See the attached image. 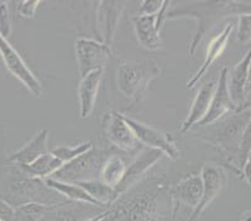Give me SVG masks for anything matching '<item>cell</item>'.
Here are the masks:
<instances>
[{
	"label": "cell",
	"mask_w": 251,
	"mask_h": 221,
	"mask_svg": "<svg viewBox=\"0 0 251 221\" xmlns=\"http://www.w3.org/2000/svg\"><path fill=\"white\" fill-rule=\"evenodd\" d=\"M164 0H144L139 5L138 15H156L163 6Z\"/></svg>",
	"instance_id": "4dcf8cb0"
},
{
	"label": "cell",
	"mask_w": 251,
	"mask_h": 221,
	"mask_svg": "<svg viewBox=\"0 0 251 221\" xmlns=\"http://www.w3.org/2000/svg\"><path fill=\"white\" fill-rule=\"evenodd\" d=\"M164 158V154L154 149H141L138 151L135 158L131 160L129 165H126L125 172L123 175L120 183L114 188L116 194V197L122 196L130 189L135 188L140 181H143L145 175L156 165L161 159Z\"/></svg>",
	"instance_id": "8fae6325"
},
{
	"label": "cell",
	"mask_w": 251,
	"mask_h": 221,
	"mask_svg": "<svg viewBox=\"0 0 251 221\" xmlns=\"http://www.w3.org/2000/svg\"><path fill=\"white\" fill-rule=\"evenodd\" d=\"M232 29H234V24H232V23H229V24L225 25V28L223 29L221 33H219L218 35L214 36V38L210 40L209 45H207L204 61H202V64L200 65L199 69H198V72H196L190 80L188 81L186 88H195V86L199 84V81L205 76V74L209 72V69L211 68V65L215 63L216 59L224 53V50L226 49L227 43H229V38L232 33Z\"/></svg>",
	"instance_id": "ac0fdd59"
},
{
	"label": "cell",
	"mask_w": 251,
	"mask_h": 221,
	"mask_svg": "<svg viewBox=\"0 0 251 221\" xmlns=\"http://www.w3.org/2000/svg\"><path fill=\"white\" fill-rule=\"evenodd\" d=\"M161 68L155 60H127L116 70V85L125 98L138 105L147 95L149 85L160 76Z\"/></svg>",
	"instance_id": "5b68a950"
},
{
	"label": "cell",
	"mask_w": 251,
	"mask_h": 221,
	"mask_svg": "<svg viewBox=\"0 0 251 221\" xmlns=\"http://www.w3.org/2000/svg\"><path fill=\"white\" fill-rule=\"evenodd\" d=\"M236 39L241 44H250L251 39V15L241 14L237 17Z\"/></svg>",
	"instance_id": "f1b7e54d"
},
{
	"label": "cell",
	"mask_w": 251,
	"mask_h": 221,
	"mask_svg": "<svg viewBox=\"0 0 251 221\" xmlns=\"http://www.w3.org/2000/svg\"><path fill=\"white\" fill-rule=\"evenodd\" d=\"M124 119L126 124L131 127L134 135L136 136L141 147H147L148 149H154L163 152L164 156H168L173 161L180 158V150L175 143L174 136L171 134L163 133L151 125L144 124V123L133 119L125 114Z\"/></svg>",
	"instance_id": "ba28073f"
},
{
	"label": "cell",
	"mask_w": 251,
	"mask_h": 221,
	"mask_svg": "<svg viewBox=\"0 0 251 221\" xmlns=\"http://www.w3.org/2000/svg\"><path fill=\"white\" fill-rule=\"evenodd\" d=\"M125 169H126V163H125L122 155H119V152L116 151H113L106 158L104 165H102L100 180L114 189L120 183V180L125 172Z\"/></svg>",
	"instance_id": "d4e9b609"
},
{
	"label": "cell",
	"mask_w": 251,
	"mask_h": 221,
	"mask_svg": "<svg viewBox=\"0 0 251 221\" xmlns=\"http://www.w3.org/2000/svg\"><path fill=\"white\" fill-rule=\"evenodd\" d=\"M0 55H1V59L5 64L6 69L9 70L11 75H14L34 97H42V83L29 69L19 51L8 42V39L3 38L1 35H0Z\"/></svg>",
	"instance_id": "7c38bea8"
},
{
	"label": "cell",
	"mask_w": 251,
	"mask_h": 221,
	"mask_svg": "<svg viewBox=\"0 0 251 221\" xmlns=\"http://www.w3.org/2000/svg\"><path fill=\"white\" fill-rule=\"evenodd\" d=\"M77 185L80 186L91 199L95 200L100 206H110V205L118 199L114 189L110 188L109 185H106V184H105L104 181H101L100 179L90 180V181H83V183H79Z\"/></svg>",
	"instance_id": "484cf974"
},
{
	"label": "cell",
	"mask_w": 251,
	"mask_h": 221,
	"mask_svg": "<svg viewBox=\"0 0 251 221\" xmlns=\"http://www.w3.org/2000/svg\"><path fill=\"white\" fill-rule=\"evenodd\" d=\"M48 144H49V131L47 129L40 130L24 147L13 152L6 161L17 165H28L40 158L42 155L49 152Z\"/></svg>",
	"instance_id": "44dd1931"
},
{
	"label": "cell",
	"mask_w": 251,
	"mask_h": 221,
	"mask_svg": "<svg viewBox=\"0 0 251 221\" xmlns=\"http://www.w3.org/2000/svg\"><path fill=\"white\" fill-rule=\"evenodd\" d=\"M25 175H28L30 177H36V179H47L50 177L55 172H58L59 169L63 166V163L55 158L51 152H47V154L42 155L40 158L36 159L31 164L28 165H18Z\"/></svg>",
	"instance_id": "603a6c76"
},
{
	"label": "cell",
	"mask_w": 251,
	"mask_h": 221,
	"mask_svg": "<svg viewBox=\"0 0 251 221\" xmlns=\"http://www.w3.org/2000/svg\"><path fill=\"white\" fill-rule=\"evenodd\" d=\"M106 207L105 221H174L176 209L169 186L160 179L143 180Z\"/></svg>",
	"instance_id": "6da1fadb"
},
{
	"label": "cell",
	"mask_w": 251,
	"mask_h": 221,
	"mask_svg": "<svg viewBox=\"0 0 251 221\" xmlns=\"http://www.w3.org/2000/svg\"><path fill=\"white\" fill-rule=\"evenodd\" d=\"M11 34V20L9 5L5 1L0 3V35L8 39Z\"/></svg>",
	"instance_id": "f546056e"
},
{
	"label": "cell",
	"mask_w": 251,
	"mask_h": 221,
	"mask_svg": "<svg viewBox=\"0 0 251 221\" xmlns=\"http://www.w3.org/2000/svg\"><path fill=\"white\" fill-rule=\"evenodd\" d=\"M239 221H250V211L244 213V215L241 216V219Z\"/></svg>",
	"instance_id": "836d02e7"
},
{
	"label": "cell",
	"mask_w": 251,
	"mask_h": 221,
	"mask_svg": "<svg viewBox=\"0 0 251 221\" xmlns=\"http://www.w3.org/2000/svg\"><path fill=\"white\" fill-rule=\"evenodd\" d=\"M100 127L105 139L122 152L130 154L143 149L131 127L125 122L124 113L115 110L106 111L101 118Z\"/></svg>",
	"instance_id": "52a82bcc"
},
{
	"label": "cell",
	"mask_w": 251,
	"mask_h": 221,
	"mask_svg": "<svg viewBox=\"0 0 251 221\" xmlns=\"http://www.w3.org/2000/svg\"><path fill=\"white\" fill-rule=\"evenodd\" d=\"M202 181V195L199 205L191 211L188 221H195L200 218L204 210L216 199L219 194L226 188L227 172L226 170L214 161H207L202 165L200 172Z\"/></svg>",
	"instance_id": "30bf717a"
},
{
	"label": "cell",
	"mask_w": 251,
	"mask_h": 221,
	"mask_svg": "<svg viewBox=\"0 0 251 221\" xmlns=\"http://www.w3.org/2000/svg\"><path fill=\"white\" fill-rule=\"evenodd\" d=\"M215 80L206 81V83L200 86L199 92L196 93L195 98H194V101L191 104V108L189 110L188 116L182 122L181 127H180V133L185 134L191 131V129L198 123L201 122L202 118L206 115L207 110H209L210 102H211V99H213L214 92H215Z\"/></svg>",
	"instance_id": "ffe728a7"
},
{
	"label": "cell",
	"mask_w": 251,
	"mask_h": 221,
	"mask_svg": "<svg viewBox=\"0 0 251 221\" xmlns=\"http://www.w3.org/2000/svg\"><path fill=\"white\" fill-rule=\"evenodd\" d=\"M131 23L139 44L144 49L156 51L163 47L161 34L156 30L155 15H135L131 18Z\"/></svg>",
	"instance_id": "7402d4cb"
},
{
	"label": "cell",
	"mask_w": 251,
	"mask_h": 221,
	"mask_svg": "<svg viewBox=\"0 0 251 221\" xmlns=\"http://www.w3.org/2000/svg\"><path fill=\"white\" fill-rule=\"evenodd\" d=\"M102 76H104V70H94L86 74L85 76L80 77V83L77 86V100H79V115L81 119L89 118L94 110Z\"/></svg>",
	"instance_id": "d6986e66"
},
{
	"label": "cell",
	"mask_w": 251,
	"mask_h": 221,
	"mask_svg": "<svg viewBox=\"0 0 251 221\" xmlns=\"http://www.w3.org/2000/svg\"><path fill=\"white\" fill-rule=\"evenodd\" d=\"M106 207L85 202L64 200L59 204L49 205L40 221H88L93 216L104 211Z\"/></svg>",
	"instance_id": "2e32d148"
},
{
	"label": "cell",
	"mask_w": 251,
	"mask_h": 221,
	"mask_svg": "<svg viewBox=\"0 0 251 221\" xmlns=\"http://www.w3.org/2000/svg\"><path fill=\"white\" fill-rule=\"evenodd\" d=\"M39 5H40V1H38V0H31V1L24 0V1L19 3V5H18V11H19V14L23 18L33 19L35 17L36 9H38Z\"/></svg>",
	"instance_id": "1f68e13d"
},
{
	"label": "cell",
	"mask_w": 251,
	"mask_h": 221,
	"mask_svg": "<svg viewBox=\"0 0 251 221\" xmlns=\"http://www.w3.org/2000/svg\"><path fill=\"white\" fill-rule=\"evenodd\" d=\"M250 51L227 72V90L239 110L250 108Z\"/></svg>",
	"instance_id": "4fadbf2b"
},
{
	"label": "cell",
	"mask_w": 251,
	"mask_h": 221,
	"mask_svg": "<svg viewBox=\"0 0 251 221\" xmlns=\"http://www.w3.org/2000/svg\"><path fill=\"white\" fill-rule=\"evenodd\" d=\"M0 3H1V1H0Z\"/></svg>",
	"instance_id": "e575fe53"
},
{
	"label": "cell",
	"mask_w": 251,
	"mask_h": 221,
	"mask_svg": "<svg viewBox=\"0 0 251 221\" xmlns=\"http://www.w3.org/2000/svg\"><path fill=\"white\" fill-rule=\"evenodd\" d=\"M169 194L176 210L180 205L190 206L194 210L199 205L202 195V181L200 172L189 175L175 185L169 186Z\"/></svg>",
	"instance_id": "e0dca14e"
},
{
	"label": "cell",
	"mask_w": 251,
	"mask_h": 221,
	"mask_svg": "<svg viewBox=\"0 0 251 221\" xmlns=\"http://www.w3.org/2000/svg\"><path fill=\"white\" fill-rule=\"evenodd\" d=\"M250 126V108L237 110L219 122L207 125L198 139L211 145L225 155V160L231 159L240 147L245 130Z\"/></svg>",
	"instance_id": "277c9868"
},
{
	"label": "cell",
	"mask_w": 251,
	"mask_h": 221,
	"mask_svg": "<svg viewBox=\"0 0 251 221\" xmlns=\"http://www.w3.org/2000/svg\"><path fill=\"white\" fill-rule=\"evenodd\" d=\"M49 205L25 204L15 207L14 221H40Z\"/></svg>",
	"instance_id": "83f0119b"
},
{
	"label": "cell",
	"mask_w": 251,
	"mask_h": 221,
	"mask_svg": "<svg viewBox=\"0 0 251 221\" xmlns=\"http://www.w3.org/2000/svg\"><path fill=\"white\" fill-rule=\"evenodd\" d=\"M15 207L0 199V221H14Z\"/></svg>",
	"instance_id": "d6a6232c"
},
{
	"label": "cell",
	"mask_w": 251,
	"mask_h": 221,
	"mask_svg": "<svg viewBox=\"0 0 251 221\" xmlns=\"http://www.w3.org/2000/svg\"><path fill=\"white\" fill-rule=\"evenodd\" d=\"M227 72H229L227 68L221 69L219 79L216 81L213 99H211V102H210L209 110H207L206 115L202 118L201 122H199L195 125L196 127H204L207 126V125L214 124V123L219 122V120L225 118V116L239 110L236 105L232 102L231 98L229 95V90H227Z\"/></svg>",
	"instance_id": "5bb4252c"
},
{
	"label": "cell",
	"mask_w": 251,
	"mask_h": 221,
	"mask_svg": "<svg viewBox=\"0 0 251 221\" xmlns=\"http://www.w3.org/2000/svg\"><path fill=\"white\" fill-rule=\"evenodd\" d=\"M74 47L80 77L94 70H105L109 59L113 55L111 48L102 44L98 39L77 38Z\"/></svg>",
	"instance_id": "9c48e42d"
},
{
	"label": "cell",
	"mask_w": 251,
	"mask_h": 221,
	"mask_svg": "<svg viewBox=\"0 0 251 221\" xmlns=\"http://www.w3.org/2000/svg\"><path fill=\"white\" fill-rule=\"evenodd\" d=\"M44 183L49 186L50 189H52L54 191H56L58 194H60L61 196L65 200H70V201H76V202H85V204H91L100 206L95 200L91 199L88 194L77 185V184H69V183H63V181H58V180L52 179V177H47L44 179ZM104 207V206H101Z\"/></svg>",
	"instance_id": "cb8c5ba5"
},
{
	"label": "cell",
	"mask_w": 251,
	"mask_h": 221,
	"mask_svg": "<svg viewBox=\"0 0 251 221\" xmlns=\"http://www.w3.org/2000/svg\"><path fill=\"white\" fill-rule=\"evenodd\" d=\"M0 199L13 207L25 204L54 205L65 200L44 180L25 175L17 164L8 161L0 165Z\"/></svg>",
	"instance_id": "7a4b0ae2"
},
{
	"label": "cell",
	"mask_w": 251,
	"mask_h": 221,
	"mask_svg": "<svg viewBox=\"0 0 251 221\" xmlns=\"http://www.w3.org/2000/svg\"><path fill=\"white\" fill-rule=\"evenodd\" d=\"M241 14H250V1H199L184 4L180 8L169 10L166 20L190 18L196 20V31L191 39L189 54H195L205 34L219 22Z\"/></svg>",
	"instance_id": "3957f363"
},
{
	"label": "cell",
	"mask_w": 251,
	"mask_h": 221,
	"mask_svg": "<svg viewBox=\"0 0 251 221\" xmlns=\"http://www.w3.org/2000/svg\"><path fill=\"white\" fill-rule=\"evenodd\" d=\"M126 4L124 1H99L97 4V31L99 42L111 48L115 39L116 29Z\"/></svg>",
	"instance_id": "9a60e30c"
},
{
	"label": "cell",
	"mask_w": 251,
	"mask_h": 221,
	"mask_svg": "<svg viewBox=\"0 0 251 221\" xmlns=\"http://www.w3.org/2000/svg\"><path fill=\"white\" fill-rule=\"evenodd\" d=\"M111 152L113 150L101 149L94 145L90 150L74 160L63 164L58 172H54L50 177L69 184H79L83 181L100 179L102 165Z\"/></svg>",
	"instance_id": "8992f818"
},
{
	"label": "cell",
	"mask_w": 251,
	"mask_h": 221,
	"mask_svg": "<svg viewBox=\"0 0 251 221\" xmlns=\"http://www.w3.org/2000/svg\"><path fill=\"white\" fill-rule=\"evenodd\" d=\"M94 145L95 144L93 141L80 143V144L73 145V147H69V145H61V147H54L50 152H51L55 158H58L61 163L65 164L74 160L77 156H80L81 154H84V152H86L88 150H90Z\"/></svg>",
	"instance_id": "4316f807"
}]
</instances>
